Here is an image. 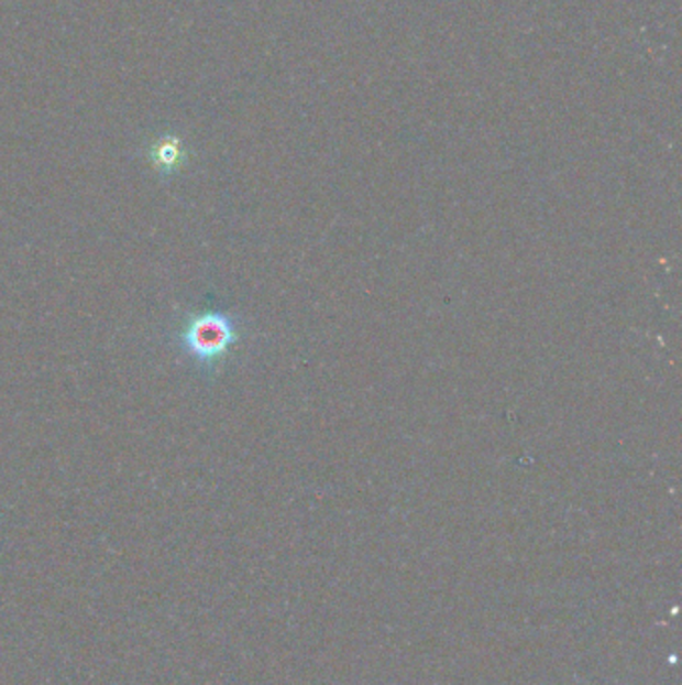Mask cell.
<instances>
[{"label":"cell","mask_w":682,"mask_h":685,"mask_svg":"<svg viewBox=\"0 0 682 685\" xmlns=\"http://www.w3.org/2000/svg\"><path fill=\"white\" fill-rule=\"evenodd\" d=\"M187 151L178 139H158L148 149V161L161 177H173L185 165Z\"/></svg>","instance_id":"2"},{"label":"cell","mask_w":682,"mask_h":685,"mask_svg":"<svg viewBox=\"0 0 682 685\" xmlns=\"http://www.w3.org/2000/svg\"><path fill=\"white\" fill-rule=\"evenodd\" d=\"M241 339V319L231 311L217 305L210 295L205 305L185 311L170 331V342L176 354L195 367L198 376L207 381L219 376Z\"/></svg>","instance_id":"1"}]
</instances>
